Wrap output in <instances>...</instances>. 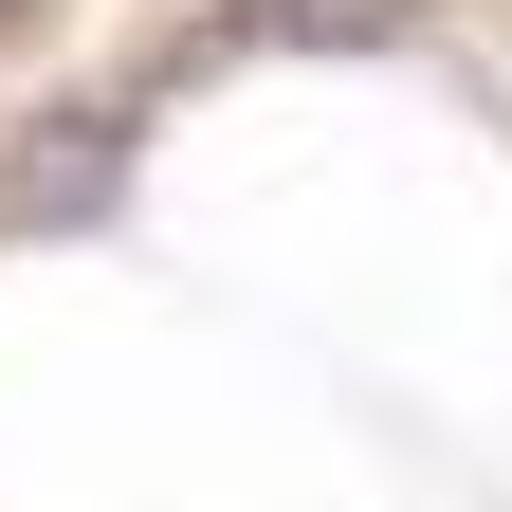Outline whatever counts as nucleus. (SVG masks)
<instances>
[{
  "label": "nucleus",
  "mask_w": 512,
  "mask_h": 512,
  "mask_svg": "<svg viewBox=\"0 0 512 512\" xmlns=\"http://www.w3.org/2000/svg\"><path fill=\"white\" fill-rule=\"evenodd\" d=\"M421 0H220V19H183V74H220V55H348V37H403Z\"/></svg>",
  "instance_id": "nucleus-1"
},
{
  "label": "nucleus",
  "mask_w": 512,
  "mask_h": 512,
  "mask_svg": "<svg viewBox=\"0 0 512 512\" xmlns=\"http://www.w3.org/2000/svg\"><path fill=\"white\" fill-rule=\"evenodd\" d=\"M110 183H128V128L110 110H37V147L0 165V220H92Z\"/></svg>",
  "instance_id": "nucleus-2"
},
{
  "label": "nucleus",
  "mask_w": 512,
  "mask_h": 512,
  "mask_svg": "<svg viewBox=\"0 0 512 512\" xmlns=\"http://www.w3.org/2000/svg\"><path fill=\"white\" fill-rule=\"evenodd\" d=\"M37 19H55V0H0V37H37Z\"/></svg>",
  "instance_id": "nucleus-3"
}]
</instances>
